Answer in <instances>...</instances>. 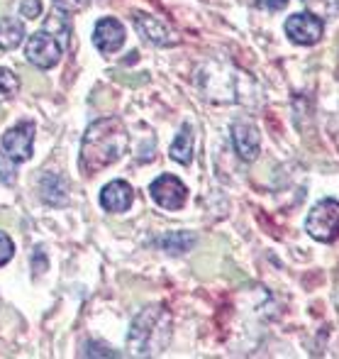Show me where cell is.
Returning <instances> with one entry per match:
<instances>
[{
	"mask_svg": "<svg viewBox=\"0 0 339 359\" xmlns=\"http://www.w3.org/2000/svg\"><path fill=\"white\" fill-rule=\"evenodd\" d=\"M149 194L164 210H181L186 205V201H188L186 184L179 176H171V174H164L156 181H151Z\"/></svg>",
	"mask_w": 339,
	"mask_h": 359,
	"instance_id": "obj_7",
	"label": "cell"
},
{
	"mask_svg": "<svg viewBox=\"0 0 339 359\" xmlns=\"http://www.w3.org/2000/svg\"><path fill=\"white\" fill-rule=\"evenodd\" d=\"M134 191L127 181H110L108 186H103L100 191V205H103L108 213H125V210L132 205Z\"/></svg>",
	"mask_w": 339,
	"mask_h": 359,
	"instance_id": "obj_12",
	"label": "cell"
},
{
	"mask_svg": "<svg viewBox=\"0 0 339 359\" xmlns=\"http://www.w3.org/2000/svg\"><path fill=\"white\" fill-rule=\"evenodd\" d=\"M286 34L296 44L310 47V44H317L322 39V34H325V22L310 13L291 15V18L286 20Z\"/></svg>",
	"mask_w": 339,
	"mask_h": 359,
	"instance_id": "obj_9",
	"label": "cell"
},
{
	"mask_svg": "<svg viewBox=\"0 0 339 359\" xmlns=\"http://www.w3.org/2000/svg\"><path fill=\"white\" fill-rule=\"evenodd\" d=\"M130 149V133L118 118H103L88 125L81 142V171L95 176L120 161Z\"/></svg>",
	"mask_w": 339,
	"mask_h": 359,
	"instance_id": "obj_1",
	"label": "cell"
},
{
	"mask_svg": "<svg viewBox=\"0 0 339 359\" xmlns=\"http://www.w3.org/2000/svg\"><path fill=\"white\" fill-rule=\"evenodd\" d=\"M337 3L339 0H303V5L310 10V15H315L320 20L337 18Z\"/></svg>",
	"mask_w": 339,
	"mask_h": 359,
	"instance_id": "obj_18",
	"label": "cell"
},
{
	"mask_svg": "<svg viewBox=\"0 0 339 359\" xmlns=\"http://www.w3.org/2000/svg\"><path fill=\"white\" fill-rule=\"evenodd\" d=\"M256 5H259L261 10H269V13H278V10L286 8L288 0H256Z\"/></svg>",
	"mask_w": 339,
	"mask_h": 359,
	"instance_id": "obj_25",
	"label": "cell"
},
{
	"mask_svg": "<svg viewBox=\"0 0 339 359\" xmlns=\"http://www.w3.org/2000/svg\"><path fill=\"white\" fill-rule=\"evenodd\" d=\"M20 90V76L13 69H0V100L15 98Z\"/></svg>",
	"mask_w": 339,
	"mask_h": 359,
	"instance_id": "obj_19",
	"label": "cell"
},
{
	"mask_svg": "<svg viewBox=\"0 0 339 359\" xmlns=\"http://www.w3.org/2000/svg\"><path fill=\"white\" fill-rule=\"evenodd\" d=\"M64 52H67V49L62 47V42H59L52 32H47V29L34 32L32 37L27 39V47H25V57H27V62L37 69L57 67Z\"/></svg>",
	"mask_w": 339,
	"mask_h": 359,
	"instance_id": "obj_5",
	"label": "cell"
},
{
	"mask_svg": "<svg viewBox=\"0 0 339 359\" xmlns=\"http://www.w3.org/2000/svg\"><path fill=\"white\" fill-rule=\"evenodd\" d=\"M169 156L174 161H179V164H191V159H193V128L191 125H184L181 133L176 135Z\"/></svg>",
	"mask_w": 339,
	"mask_h": 359,
	"instance_id": "obj_15",
	"label": "cell"
},
{
	"mask_svg": "<svg viewBox=\"0 0 339 359\" xmlns=\"http://www.w3.org/2000/svg\"><path fill=\"white\" fill-rule=\"evenodd\" d=\"M20 13H22V18H27V20L39 18V15H42V3H39V0H22Z\"/></svg>",
	"mask_w": 339,
	"mask_h": 359,
	"instance_id": "obj_23",
	"label": "cell"
},
{
	"mask_svg": "<svg viewBox=\"0 0 339 359\" xmlns=\"http://www.w3.org/2000/svg\"><path fill=\"white\" fill-rule=\"evenodd\" d=\"M134 27L139 32V37L144 42L154 44V47H176L181 42L176 29L169 22H164L161 18H154V15L134 13Z\"/></svg>",
	"mask_w": 339,
	"mask_h": 359,
	"instance_id": "obj_6",
	"label": "cell"
},
{
	"mask_svg": "<svg viewBox=\"0 0 339 359\" xmlns=\"http://www.w3.org/2000/svg\"><path fill=\"white\" fill-rule=\"evenodd\" d=\"M230 133H232V144H235V151L240 154V159L254 161L256 156H259L261 135H259V128H256L251 120H247V118L235 120Z\"/></svg>",
	"mask_w": 339,
	"mask_h": 359,
	"instance_id": "obj_10",
	"label": "cell"
},
{
	"mask_svg": "<svg viewBox=\"0 0 339 359\" xmlns=\"http://www.w3.org/2000/svg\"><path fill=\"white\" fill-rule=\"evenodd\" d=\"M39 194H42L44 203L54 205V208H62V205L69 203L67 179L59 176V174H52V171H47V174L42 176V181H39Z\"/></svg>",
	"mask_w": 339,
	"mask_h": 359,
	"instance_id": "obj_13",
	"label": "cell"
},
{
	"mask_svg": "<svg viewBox=\"0 0 339 359\" xmlns=\"http://www.w3.org/2000/svg\"><path fill=\"white\" fill-rule=\"evenodd\" d=\"M0 181L5 186H15L18 181V169H15V161L10 159L5 151H0Z\"/></svg>",
	"mask_w": 339,
	"mask_h": 359,
	"instance_id": "obj_20",
	"label": "cell"
},
{
	"mask_svg": "<svg viewBox=\"0 0 339 359\" xmlns=\"http://www.w3.org/2000/svg\"><path fill=\"white\" fill-rule=\"evenodd\" d=\"M171 340V316L164 306H149L134 316L127 332V345L137 357H154Z\"/></svg>",
	"mask_w": 339,
	"mask_h": 359,
	"instance_id": "obj_3",
	"label": "cell"
},
{
	"mask_svg": "<svg viewBox=\"0 0 339 359\" xmlns=\"http://www.w3.org/2000/svg\"><path fill=\"white\" fill-rule=\"evenodd\" d=\"M52 3L57 5L62 13H78V10H83L90 0H52Z\"/></svg>",
	"mask_w": 339,
	"mask_h": 359,
	"instance_id": "obj_24",
	"label": "cell"
},
{
	"mask_svg": "<svg viewBox=\"0 0 339 359\" xmlns=\"http://www.w3.org/2000/svg\"><path fill=\"white\" fill-rule=\"evenodd\" d=\"M15 255V242L13 237L8 235V232L0 230V266H5L10 259H13Z\"/></svg>",
	"mask_w": 339,
	"mask_h": 359,
	"instance_id": "obj_22",
	"label": "cell"
},
{
	"mask_svg": "<svg viewBox=\"0 0 339 359\" xmlns=\"http://www.w3.org/2000/svg\"><path fill=\"white\" fill-rule=\"evenodd\" d=\"M81 355L83 357H120L118 352H113V347L103 345V342H85Z\"/></svg>",
	"mask_w": 339,
	"mask_h": 359,
	"instance_id": "obj_21",
	"label": "cell"
},
{
	"mask_svg": "<svg viewBox=\"0 0 339 359\" xmlns=\"http://www.w3.org/2000/svg\"><path fill=\"white\" fill-rule=\"evenodd\" d=\"M156 245L164 252H169V255H184V252L193 250L195 235L193 232H166L164 237H159Z\"/></svg>",
	"mask_w": 339,
	"mask_h": 359,
	"instance_id": "obj_16",
	"label": "cell"
},
{
	"mask_svg": "<svg viewBox=\"0 0 339 359\" xmlns=\"http://www.w3.org/2000/svg\"><path fill=\"white\" fill-rule=\"evenodd\" d=\"M44 29H47V32H52L54 37L62 42L64 49L71 47V22H69L67 13H62V10H59L57 15H52V18L44 22Z\"/></svg>",
	"mask_w": 339,
	"mask_h": 359,
	"instance_id": "obj_17",
	"label": "cell"
},
{
	"mask_svg": "<svg viewBox=\"0 0 339 359\" xmlns=\"http://www.w3.org/2000/svg\"><path fill=\"white\" fill-rule=\"evenodd\" d=\"M25 39V25L18 18H3L0 20V49L13 52L22 44Z\"/></svg>",
	"mask_w": 339,
	"mask_h": 359,
	"instance_id": "obj_14",
	"label": "cell"
},
{
	"mask_svg": "<svg viewBox=\"0 0 339 359\" xmlns=\"http://www.w3.org/2000/svg\"><path fill=\"white\" fill-rule=\"evenodd\" d=\"M305 232L317 242H335L339 232V203L337 198H322L312 205L305 220Z\"/></svg>",
	"mask_w": 339,
	"mask_h": 359,
	"instance_id": "obj_4",
	"label": "cell"
},
{
	"mask_svg": "<svg viewBox=\"0 0 339 359\" xmlns=\"http://www.w3.org/2000/svg\"><path fill=\"white\" fill-rule=\"evenodd\" d=\"M195 83L212 103H247L256 93V83L230 62H207L195 72Z\"/></svg>",
	"mask_w": 339,
	"mask_h": 359,
	"instance_id": "obj_2",
	"label": "cell"
},
{
	"mask_svg": "<svg viewBox=\"0 0 339 359\" xmlns=\"http://www.w3.org/2000/svg\"><path fill=\"white\" fill-rule=\"evenodd\" d=\"M34 147V125L32 123H20L15 128H10L8 133L0 137V149L15 161V164H22L32 156Z\"/></svg>",
	"mask_w": 339,
	"mask_h": 359,
	"instance_id": "obj_8",
	"label": "cell"
},
{
	"mask_svg": "<svg viewBox=\"0 0 339 359\" xmlns=\"http://www.w3.org/2000/svg\"><path fill=\"white\" fill-rule=\"evenodd\" d=\"M125 27L120 20L115 18H103L93 29V44L100 54H115L125 44Z\"/></svg>",
	"mask_w": 339,
	"mask_h": 359,
	"instance_id": "obj_11",
	"label": "cell"
}]
</instances>
